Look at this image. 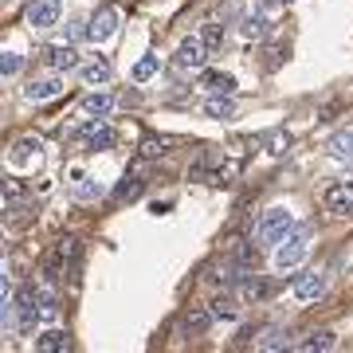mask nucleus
<instances>
[{
    "mask_svg": "<svg viewBox=\"0 0 353 353\" xmlns=\"http://www.w3.org/2000/svg\"><path fill=\"white\" fill-rule=\"evenodd\" d=\"M310 232H314L310 224H294V228L287 232V236L279 240V248H275V263L283 267V271H290V267H299V263L306 259V252H310Z\"/></svg>",
    "mask_w": 353,
    "mask_h": 353,
    "instance_id": "obj_1",
    "label": "nucleus"
},
{
    "mask_svg": "<svg viewBox=\"0 0 353 353\" xmlns=\"http://www.w3.org/2000/svg\"><path fill=\"white\" fill-rule=\"evenodd\" d=\"M118 24H122V8H118V4H102V8H94V16L87 20V39L106 43V39L118 32Z\"/></svg>",
    "mask_w": 353,
    "mask_h": 353,
    "instance_id": "obj_2",
    "label": "nucleus"
},
{
    "mask_svg": "<svg viewBox=\"0 0 353 353\" xmlns=\"http://www.w3.org/2000/svg\"><path fill=\"white\" fill-rule=\"evenodd\" d=\"M71 138H79L87 150H114V145H118V134H114V126H106L102 118H90V122L75 126V134H71Z\"/></svg>",
    "mask_w": 353,
    "mask_h": 353,
    "instance_id": "obj_3",
    "label": "nucleus"
},
{
    "mask_svg": "<svg viewBox=\"0 0 353 353\" xmlns=\"http://www.w3.org/2000/svg\"><path fill=\"white\" fill-rule=\"evenodd\" d=\"M290 228H294V216H290V208H267L255 236H259V243H279V240L290 232Z\"/></svg>",
    "mask_w": 353,
    "mask_h": 353,
    "instance_id": "obj_4",
    "label": "nucleus"
},
{
    "mask_svg": "<svg viewBox=\"0 0 353 353\" xmlns=\"http://www.w3.org/2000/svg\"><path fill=\"white\" fill-rule=\"evenodd\" d=\"M208 55H212V51L204 48V39H201V36H189L185 43H181V48H176L173 67H176V71H204Z\"/></svg>",
    "mask_w": 353,
    "mask_h": 353,
    "instance_id": "obj_5",
    "label": "nucleus"
},
{
    "mask_svg": "<svg viewBox=\"0 0 353 353\" xmlns=\"http://www.w3.org/2000/svg\"><path fill=\"white\" fill-rule=\"evenodd\" d=\"M59 12H63L59 0H32L24 8V20L32 28H51V24H59Z\"/></svg>",
    "mask_w": 353,
    "mask_h": 353,
    "instance_id": "obj_6",
    "label": "nucleus"
},
{
    "mask_svg": "<svg viewBox=\"0 0 353 353\" xmlns=\"http://www.w3.org/2000/svg\"><path fill=\"white\" fill-rule=\"evenodd\" d=\"M322 204H326V212H334V216H353V181L330 185L326 196H322Z\"/></svg>",
    "mask_w": 353,
    "mask_h": 353,
    "instance_id": "obj_7",
    "label": "nucleus"
},
{
    "mask_svg": "<svg viewBox=\"0 0 353 353\" xmlns=\"http://www.w3.org/2000/svg\"><path fill=\"white\" fill-rule=\"evenodd\" d=\"M43 63L51 71H71V67H79V51L71 43H51V48H43Z\"/></svg>",
    "mask_w": 353,
    "mask_h": 353,
    "instance_id": "obj_8",
    "label": "nucleus"
},
{
    "mask_svg": "<svg viewBox=\"0 0 353 353\" xmlns=\"http://www.w3.org/2000/svg\"><path fill=\"white\" fill-rule=\"evenodd\" d=\"M322 290H326V275L322 271H306L294 283V299L299 303H314V299H322Z\"/></svg>",
    "mask_w": 353,
    "mask_h": 353,
    "instance_id": "obj_9",
    "label": "nucleus"
},
{
    "mask_svg": "<svg viewBox=\"0 0 353 353\" xmlns=\"http://www.w3.org/2000/svg\"><path fill=\"white\" fill-rule=\"evenodd\" d=\"M24 94L32 102H48V99H59V94H63V79H36V83H32V87H24Z\"/></svg>",
    "mask_w": 353,
    "mask_h": 353,
    "instance_id": "obj_10",
    "label": "nucleus"
},
{
    "mask_svg": "<svg viewBox=\"0 0 353 353\" xmlns=\"http://www.w3.org/2000/svg\"><path fill=\"white\" fill-rule=\"evenodd\" d=\"M36 350L39 353H67L71 350V338H67V330H43V334H36Z\"/></svg>",
    "mask_w": 353,
    "mask_h": 353,
    "instance_id": "obj_11",
    "label": "nucleus"
},
{
    "mask_svg": "<svg viewBox=\"0 0 353 353\" xmlns=\"http://www.w3.org/2000/svg\"><path fill=\"white\" fill-rule=\"evenodd\" d=\"M240 32H243V39H255V43H259V39L271 36V20H267L263 12H248L240 20Z\"/></svg>",
    "mask_w": 353,
    "mask_h": 353,
    "instance_id": "obj_12",
    "label": "nucleus"
},
{
    "mask_svg": "<svg viewBox=\"0 0 353 353\" xmlns=\"http://www.w3.org/2000/svg\"><path fill=\"white\" fill-rule=\"evenodd\" d=\"M201 87L212 90V94H232L236 90V75H228V71H201Z\"/></svg>",
    "mask_w": 353,
    "mask_h": 353,
    "instance_id": "obj_13",
    "label": "nucleus"
},
{
    "mask_svg": "<svg viewBox=\"0 0 353 353\" xmlns=\"http://www.w3.org/2000/svg\"><path fill=\"white\" fill-rule=\"evenodd\" d=\"M216 322V314L212 310H204V306H196V310H189V314H185V322H181V326H185V334H192V338H201V334H208V326H212Z\"/></svg>",
    "mask_w": 353,
    "mask_h": 353,
    "instance_id": "obj_14",
    "label": "nucleus"
},
{
    "mask_svg": "<svg viewBox=\"0 0 353 353\" xmlns=\"http://www.w3.org/2000/svg\"><path fill=\"white\" fill-rule=\"evenodd\" d=\"M326 150H330V157H334V161L353 165V134H350V130H341V134H334Z\"/></svg>",
    "mask_w": 353,
    "mask_h": 353,
    "instance_id": "obj_15",
    "label": "nucleus"
},
{
    "mask_svg": "<svg viewBox=\"0 0 353 353\" xmlns=\"http://www.w3.org/2000/svg\"><path fill=\"white\" fill-rule=\"evenodd\" d=\"M330 345H334V334H330V330H314V334H306L303 341H294L299 353H322V350H330Z\"/></svg>",
    "mask_w": 353,
    "mask_h": 353,
    "instance_id": "obj_16",
    "label": "nucleus"
},
{
    "mask_svg": "<svg viewBox=\"0 0 353 353\" xmlns=\"http://www.w3.org/2000/svg\"><path fill=\"white\" fill-rule=\"evenodd\" d=\"M83 110H87L90 118H106V114L114 110V94H102V90H94V94H87V99H83Z\"/></svg>",
    "mask_w": 353,
    "mask_h": 353,
    "instance_id": "obj_17",
    "label": "nucleus"
},
{
    "mask_svg": "<svg viewBox=\"0 0 353 353\" xmlns=\"http://www.w3.org/2000/svg\"><path fill=\"white\" fill-rule=\"evenodd\" d=\"M114 67L106 63V59H90L87 67H83V79H87V87H99V83H110Z\"/></svg>",
    "mask_w": 353,
    "mask_h": 353,
    "instance_id": "obj_18",
    "label": "nucleus"
},
{
    "mask_svg": "<svg viewBox=\"0 0 353 353\" xmlns=\"http://www.w3.org/2000/svg\"><path fill=\"white\" fill-rule=\"evenodd\" d=\"M39 150H43V141L28 134V138H20V141L12 145V153H8V161H12V165H24L28 157H32V153H39Z\"/></svg>",
    "mask_w": 353,
    "mask_h": 353,
    "instance_id": "obj_19",
    "label": "nucleus"
},
{
    "mask_svg": "<svg viewBox=\"0 0 353 353\" xmlns=\"http://www.w3.org/2000/svg\"><path fill=\"white\" fill-rule=\"evenodd\" d=\"M240 294L243 299H267L271 294V283H263L259 275H240Z\"/></svg>",
    "mask_w": 353,
    "mask_h": 353,
    "instance_id": "obj_20",
    "label": "nucleus"
},
{
    "mask_svg": "<svg viewBox=\"0 0 353 353\" xmlns=\"http://www.w3.org/2000/svg\"><path fill=\"white\" fill-rule=\"evenodd\" d=\"M204 114H208V118H220V122H224V118H232V114H236V102L228 99V94H216V99L204 102Z\"/></svg>",
    "mask_w": 353,
    "mask_h": 353,
    "instance_id": "obj_21",
    "label": "nucleus"
},
{
    "mask_svg": "<svg viewBox=\"0 0 353 353\" xmlns=\"http://www.w3.org/2000/svg\"><path fill=\"white\" fill-rule=\"evenodd\" d=\"M201 39H204V48L216 55V51L224 48V24H220V20H208V24L201 28Z\"/></svg>",
    "mask_w": 353,
    "mask_h": 353,
    "instance_id": "obj_22",
    "label": "nucleus"
},
{
    "mask_svg": "<svg viewBox=\"0 0 353 353\" xmlns=\"http://www.w3.org/2000/svg\"><path fill=\"white\" fill-rule=\"evenodd\" d=\"M141 192H145V181H138V176H126L118 189H114V201L118 204H126V201H138Z\"/></svg>",
    "mask_w": 353,
    "mask_h": 353,
    "instance_id": "obj_23",
    "label": "nucleus"
},
{
    "mask_svg": "<svg viewBox=\"0 0 353 353\" xmlns=\"http://www.w3.org/2000/svg\"><path fill=\"white\" fill-rule=\"evenodd\" d=\"M157 67H161V59H157V55H145V59H138V63H134V83H145L150 75H157Z\"/></svg>",
    "mask_w": 353,
    "mask_h": 353,
    "instance_id": "obj_24",
    "label": "nucleus"
},
{
    "mask_svg": "<svg viewBox=\"0 0 353 353\" xmlns=\"http://www.w3.org/2000/svg\"><path fill=\"white\" fill-rule=\"evenodd\" d=\"M259 345H263V350H287V345H294V341H290V330L279 326V330H271V334H267Z\"/></svg>",
    "mask_w": 353,
    "mask_h": 353,
    "instance_id": "obj_25",
    "label": "nucleus"
},
{
    "mask_svg": "<svg viewBox=\"0 0 353 353\" xmlns=\"http://www.w3.org/2000/svg\"><path fill=\"white\" fill-rule=\"evenodd\" d=\"M75 181H79V185H75V196H79V201H94V196H99V185H94V181H90V176H83V173H75Z\"/></svg>",
    "mask_w": 353,
    "mask_h": 353,
    "instance_id": "obj_26",
    "label": "nucleus"
},
{
    "mask_svg": "<svg viewBox=\"0 0 353 353\" xmlns=\"http://www.w3.org/2000/svg\"><path fill=\"white\" fill-rule=\"evenodd\" d=\"M287 150H290V138L283 134V130H275V134H267V153H271V157H283Z\"/></svg>",
    "mask_w": 353,
    "mask_h": 353,
    "instance_id": "obj_27",
    "label": "nucleus"
},
{
    "mask_svg": "<svg viewBox=\"0 0 353 353\" xmlns=\"http://www.w3.org/2000/svg\"><path fill=\"white\" fill-rule=\"evenodd\" d=\"M24 67V55H16V51H4L0 55V75H16Z\"/></svg>",
    "mask_w": 353,
    "mask_h": 353,
    "instance_id": "obj_28",
    "label": "nucleus"
},
{
    "mask_svg": "<svg viewBox=\"0 0 353 353\" xmlns=\"http://www.w3.org/2000/svg\"><path fill=\"white\" fill-rule=\"evenodd\" d=\"M212 314H216V318H224V322H232V318L240 314V310H236V303H232V299H216V303H212Z\"/></svg>",
    "mask_w": 353,
    "mask_h": 353,
    "instance_id": "obj_29",
    "label": "nucleus"
},
{
    "mask_svg": "<svg viewBox=\"0 0 353 353\" xmlns=\"http://www.w3.org/2000/svg\"><path fill=\"white\" fill-rule=\"evenodd\" d=\"M165 145H169V141H157V138H145V141H141V153H145V157H157V153H165Z\"/></svg>",
    "mask_w": 353,
    "mask_h": 353,
    "instance_id": "obj_30",
    "label": "nucleus"
},
{
    "mask_svg": "<svg viewBox=\"0 0 353 353\" xmlns=\"http://www.w3.org/2000/svg\"><path fill=\"white\" fill-rule=\"evenodd\" d=\"M255 4H259V8H275L279 0H255Z\"/></svg>",
    "mask_w": 353,
    "mask_h": 353,
    "instance_id": "obj_31",
    "label": "nucleus"
}]
</instances>
